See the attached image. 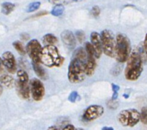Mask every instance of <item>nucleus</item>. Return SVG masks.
Here are the masks:
<instances>
[{
  "label": "nucleus",
  "mask_w": 147,
  "mask_h": 130,
  "mask_svg": "<svg viewBox=\"0 0 147 130\" xmlns=\"http://www.w3.org/2000/svg\"><path fill=\"white\" fill-rule=\"evenodd\" d=\"M64 11V6L63 5H56L52 9L51 13L54 16H61Z\"/></svg>",
  "instance_id": "obj_20"
},
{
  "label": "nucleus",
  "mask_w": 147,
  "mask_h": 130,
  "mask_svg": "<svg viewBox=\"0 0 147 130\" xmlns=\"http://www.w3.org/2000/svg\"><path fill=\"white\" fill-rule=\"evenodd\" d=\"M71 1H73V0H48V2L51 4H53L56 5H66L68 4Z\"/></svg>",
  "instance_id": "obj_24"
},
{
  "label": "nucleus",
  "mask_w": 147,
  "mask_h": 130,
  "mask_svg": "<svg viewBox=\"0 0 147 130\" xmlns=\"http://www.w3.org/2000/svg\"><path fill=\"white\" fill-rule=\"evenodd\" d=\"M76 130H84V129H76Z\"/></svg>",
  "instance_id": "obj_36"
},
{
  "label": "nucleus",
  "mask_w": 147,
  "mask_h": 130,
  "mask_svg": "<svg viewBox=\"0 0 147 130\" xmlns=\"http://www.w3.org/2000/svg\"><path fill=\"white\" fill-rule=\"evenodd\" d=\"M41 63H38V62H32V68L34 70V73L41 80H46L47 79V73L45 71V69L41 66Z\"/></svg>",
  "instance_id": "obj_16"
},
{
  "label": "nucleus",
  "mask_w": 147,
  "mask_h": 130,
  "mask_svg": "<svg viewBox=\"0 0 147 130\" xmlns=\"http://www.w3.org/2000/svg\"><path fill=\"white\" fill-rule=\"evenodd\" d=\"M48 12L47 11H40V12H38V13H37L36 15H34V17H40V16H42V15H47Z\"/></svg>",
  "instance_id": "obj_30"
},
{
  "label": "nucleus",
  "mask_w": 147,
  "mask_h": 130,
  "mask_svg": "<svg viewBox=\"0 0 147 130\" xmlns=\"http://www.w3.org/2000/svg\"><path fill=\"white\" fill-rule=\"evenodd\" d=\"M104 113V108L100 105H91L84 110L83 119L86 122H91L101 117Z\"/></svg>",
  "instance_id": "obj_11"
},
{
  "label": "nucleus",
  "mask_w": 147,
  "mask_h": 130,
  "mask_svg": "<svg viewBox=\"0 0 147 130\" xmlns=\"http://www.w3.org/2000/svg\"><path fill=\"white\" fill-rule=\"evenodd\" d=\"M40 6H41V2H32L31 4L28 5V6L27 8V11L28 12H33V11H35L40 8Z\"/></svg>",
  "instance_id": "obj_21"
},
{
  "label": "nucleus",
  "mask_w": 147,
  "mask_h": 130,
  "mask_svg": "<svg viewBox=\"0 0 147 130\" xmlns=\"http://www.w3.org/2000/svg\"><path fill=\"white\" fill-rule=\"evenodd\" d=\"M100 7L98 5H94V6H93V8L90 10V15L93 17H94V18H96V17H98L100 15Z\"/></svg>",
  "instance_id": "obj_25"
},
{
  "label": "nucleus",
  "mask_w": 147,
  "mask_h": 130,
  "mask_svg": "<svg viewBox=\"0 0 147 130\" xmlns=\"http://www.w3.org/2000/svg\"><path fill=\"white\" fill-rule=\"evenodd\" d=\"M140 121L143 124H147V106L142 108V110L140 112Z\"/></svg>",
  "instance_id": "obj_22"
},
{
  "label": "nucleus",
  "mask_w": 147,
  "mask_h": 130,
  "mask_svg": "<svg viewBox=\"0 0 147 130\" xmlns=\"http://www.w3.org/2000/svg\"><path fill=\"white\" fill-rule=\"evenodd\" d=\"M2 59L7 71L11 74L16 73L17 71V64L13 54L10 51H5L2 55Z\"/></svg>",
  "instance_id": "obj_12"
},
{
  "label": "nucleus",
  "mask_w": 147,
  "mask_h": 130,
  "mask_svg": "<svg viewBox=\"0 0 147 130\" xmlns=\"http://www.w3.org/2000/svg\"><path fill=\"white\" fill-rule=\"evenodd\" d=\"M90 43L92 44V45L95 50L96 58H100L103 53L100 34H99L96 32H92L90 34Z\"/></svg>",
  "instance_id": "obj_14"
},
{
  "label": "nucleus",
  "mask_w": 147,
  "mask_h": 130,
  "mask_svg": "<svg viewBox=\"0 0 147 130\" xmlns=\"http://www.w3.org/2000/svg\"><path fill=\"white\" fill-rule=\"evenodd\" d=\"M30 90L32 98L35 101H41L45 96V89L43 83L37 78H33L30 80Z\"/></svg>",
  "instance_id": "obj_9"
},
{
  "label": "nucleus",
  "mask_w": 147,
  "mask_h": 130,
  "mask_svg": "<svg viewBox=\"0 0 147 130\" xmlns=\"http://www.w3.org/2000/svg\"><path fill=\"white\" fill-rule=\"evenodd\" d=\"M42 41H43V43L45 44L46 45H55V44L57 43L58 39L54 34H47L44 35Z\"/></svg>",
  "instance_id": "obj_17"
},
{
  "label": "nucleus",
  "mask_w": 147,
  "mask_h": 130,
  "mask_svg": "<svg viewBox=\"0 0 147 130\" xmlns=\"http://www.w3.org/2000/svg\"><path fill=\"white\" fill-rule=\"evenodd\" d=\"M78 97H79V94L77 91H73L71 92L70 95L68 96V100L71 103H75L76 100H78Z\"/></svg>",
  "instance_id": "obj_27"
},
{
  "label": "nucleus",
  "mask_w": 147,
  "mask_h": 130,
  "mask_svg": "<svg viewBox=\"0 0 147 130\" xmlns=\"http://www.w3.org/2000/svg\"><path fill=\"white\" fill-rule=\"evenodd\" d=\"M47 130H58V129L57 128V126H49L48 129H47Z\"/></svg>",
  "instance_id": "obj_32"
},
{
  "label": "nucleus",
  "mask_w": 147,
  "mask_h": 130,
  "mask_svg": "<svg viewBox=\"0 0 147 130\" xmlns=\"http://www.w3.org/2000/svg\"><path fill=\"white\" fill-rule=\"evenodd\" d=\"M112 90L113 94V96L111 100H116L118 96V91L119 90V87L118 85L115 84H112Z\"/></svg>",
  "instance_id": "obj_26"
},
{
  "label": "nucleus",
  "mask_w": 147,
  "mask_h": 130,
  "mask_svg": "<svg viewBox=\"0 0 147 130\" xmlns=\"http://www.w3.org/2000/svg\"><path fill=\"white\" fill-rule=\"evenodd\" d=\"M143 57L140 51L135 50L131 53L125 69V77L129 81H136L141 76L143 71Z\"/></svg>",
  "instance_id": "obj_1"
},
{
  "label": "nucleus",
  "mask_w": 147,
  "mask_h": 130,
  "mask_svg": "<svg viewBox=\"0 0 147 130\" xmlns=\"http://www.w3.org/2000/svg\"><path fill=\"white\" fill-rule=\"evenodd\" d=\"M74 2H78V1H81V0H73Z\"/></svg>",
  "instance_id": "obj_35"
},
{
  "label": "nucleus",
  "mask_w": 147,
  "mask_h": 130,
  "mask_svg": "<svg viewBox=\"0 0 147 130\" xmlns=\"http://www.w3.org/2000/svg\"><path fill=\"white\" fill-rule=\"evenodd\" d=\"M85 61L73 57L67 71V78L72 84H79L84 81L87 76Z\"/></svg>",
  "instance_id": "obj_3"
},
{
  "label": "nucleus",
  "mask_w": 147,
  "mask_h": 130,
  "mask_svg": "<svg viewBox=\"0 0 147 130\" xmlns=\"http://www.w3.org/2000/svg\"><path fill=\"white\" fill-rule=\"evenodd\" d=\"M12 45H13V47L15 48V49H16L21 55L24 56V55H25V53H26V49L24 48V45H23L21 41H14L13 43H12Z\"/></svg>",
  "instance_id": "obj_19"
},
{
  "label": "nucleus",
  "mask_w": 147,
  "mask_h": 130,
  "mask_svg": "<svg viewBox=\"0 0 147 130\" xmlns=\"http://www.w3.org/2000/svg\"><path fill=\"white\" fill-rule=\"evenodd\" d=\"M75 37L76 38L78 39V41L80 42V43H83L85 40V34L84 32L83 31H77L75 33Z\"/></svg>",
  "instance_id": "obj_23"
},
{
  "label": "nucleus",
  "mask_w": 147,
  "mask_h": 130,
  "mask_svg": "<svg viewBox=\"0 0 147 130\" xmlns=\"http://www.w3.org/2000/svg\"><path fill=\"white\" fill-rule=\"evenodd\" d=\"M62 130H76L75 127L73 126V125H71V124H68V125H67L64 127V129Z\"/></svg>",
  "instance_id": "obj_29"
},
{
  "label": "nucleus",
  "mask_w": 147,
  "mask_h": 130,
  "mask_svg": "<svg viewBox=\"0 0 147 130\" xmlns=\"http://www.w3.org/2000/svg\"><path fill=\"white\" fill-rule=\"evenodd\" d=\"M62 42L68 49H73L76 45V37L73 32L69 30H64L61 34Z\"/></svg>",
  "instance_id": "obj_15"
},
{
  "label": "nucleus",
  "mask_w": 147,
  "mask_h": 130,
  "mask_svg": "<svg viewBox=\"0 0 147 130\" xmlns=\"http://www.w3.org/2000/svg\"><path fill=\"white\" fill-rule=\"evenodd\" d=\"M21 38L23 39V40H28L29 38V35L28 34H25V33H23V34H21Z\"/></svg>",
  "instance_id": "obj_31"
},
{
  "label": "nucleus",
  "mask_w": 147,
  "mask_h": 130,
  "mask_svg": "<svg viewBox=\"0 0 147 130\" xmlns=\"http://www.w3.org/2000/svg\"><path fill=\"white\" fill-rule=\"evenodd\" d=\"M146 125H147V124H146Z\"/></svg>",
  "instance_id": "obj_37"
},
{
  "label": "nucleus",
  "mask_w": 147,
  "mask_h": 130,
  "mask_svg": "<svg viewBox=\"0 0 147 130\" xmlns=\"http://www.w3.org/2000/svg\"><path fill=\"white\" fill-rule=\"evenodd\" d=\"M102 130H114V129H113V128H112V127H107V126H104V127H103Z\"/></svg>",
  "instance_id": "obj_33"
},
{
  "label": "nucleus",
  "mask_w": 147,
  "mask_h": 130,
  "mask_svg": "<svg viewBox=\"0 0 147 130\" xmlns=\"http://www.w3.org/2000/svg\"><path fill=\"white\" fill-rule=\"evenodd\" d=\"M16 8V5L11 2H4L2 5V12L5 15H8L11 13V11H14V9Z\"/></svg>",
  "instance_id": "obj_18"
},
{
  "label": "nucleus",
  "mask_w": 147,
  "mask_h": 130,
  "mask_svg": "<svg viewBox=\"0 0 147 130\" xmlns=\"http://www.w3.org/2000/svg\"><path fill=\"white\" fill-rule=\"evenodd\" d=\"M64 61V58L55 45H45L42 48L40 55V62L42 64L48 67H58Z\"/></svg>",
  "instance_id": "obj_2"
},
{
  "label": "nucleus",
  "mask_w": 147,
  "mask_h": 130,
  "mask_svg": "<svg viewBox=\"0 0 147 130\" xmlns=\"http://www.w3.org/2000/svg\"><path fill=\"white\" fill-rule=\"evenodd\" d=\"M131 54V44L129 39L123 34H118L116 38L115 57L119 63L127 61Z\"/></svg>",
  "instance_id": "obj_4"
},
{
  "label": "nucleus",
  "mask_w": 147,
  "mask_h": 130,
  "mask_svg": "<svg viewBox=\"0 0 147 130\" xmlns=\"http://www.w3.org/2000/svg\"><path fill=\"white\" fill-rule=\"evenodd\" d=\"M6 71L2 62V59L0 57V83L5 87L11 88L15 84V80L11 75L7 73Z\"/></svg>",
  "instance_id": "obj_13"
},
{
  "label": "nucleus",
  "mask_w": 147,
  "mask_h": 130,
  "mask_svg": "<svg viewBox=\"0 0 147 130\" xmlns=\"http://www.w3.org/2000/svg\"><path fill=\"white\" fill-rule=\"evenodd\" d=\"M103 52L110 57H115L116 52V40L114 34L110 30L105 29L100 33Z\"/></svg>",
  "instance_id": "obj_7"
},
{
  "label": "nucleus",
  "mask_w": 147,
  "mask_h": 130,
  "mask_svg": "<svg viewBox=\"0 0 147 130\" xmlns=\"http://www.w3.org/2000/svg\"><path fill=\"white\" fill-rule=\"evenodd\" d=\"M2 91H3V89H2V87L1 86V84H0V96H1V94H2Z\"/></svg>",
  "instance_id": "obj_34"
},
{
  "label": "nucleus",
  "mask_w": 147,
  "mask_h": 130,
  "mask_svg": "<svg viewBox=\"0 0 147 130\" xmlns=\"http://www.w3.org/2000/svg\"><path fill=\"white\" fill-rule=\"evenodd\" d=\"M142 49H143V51H144V54L145 55H146V57H147V34H146L144 41H143V47H142Z\"/></svg>",
  "instance_id": "obj_28"
},
{
  "label": "nucleus",
  "mask_w": 147,
  "mask_h": 130,
  "mask_svg": "<svg viewBox=\"0 0 147 130\" xmlns=\"http://www.w3.org/2000/svg\"><path fill=\"white\" fill-rule=\"evenodd\" d=\"M85 49L87 51V57L86 62V73L87 76H92L94 73L96 67V52L91 43L87 42L85 44Z\"/></svg>",
  "instance_id": "obj_8"
},
{
  "label": "nucleus",
  "mask_w": 147,
  "mask_h": 130,
  "mask_svg": "<svg viewBox=\"0 0 147 130\" xmlns=\"http://www.w3.org/2000/svg\"><path fill=\"white\" fill-rule=\"evenodd\" d=\"M16 90L18 96L22 99L28 100L30 97L29 78L26 71L24 70H19L17 71V80L16 82Z\"/></svg>",
  "instance_id": "obj_5"
},
{
  "label": "nucleus",
  "mask_w": 147,
  "mask_h": 130,
  "mask_svg": "<svg viewBox=\"0 0 147 130\" xmlns=\"http://www.w3.org/2000/svg\"><path fill=\"white\" fill-rule=\"evenodd\" d=\"M26 52L32 61L40 62V55H41L42 47L41 44L37 39H32L26 45Z\"/></svg>",
  "instance_id": "obj_10"
},
{
  "label": "nucleus",
  "mask_w": 147,
  "mask_h": 130,
  "mask_svg": "<svg viewBox=\"0 0 147 130\" xmlns=\"http://www.w3.org/2000/svg\"><path fill=\"white\" fill-rule=\"evenodd\" d=\"M117 119L124 127H133L140 121V112L135 109L123 110L119 112Z\"/></svg>",
  "instance_id": "obj_6"
}]
</instances>
